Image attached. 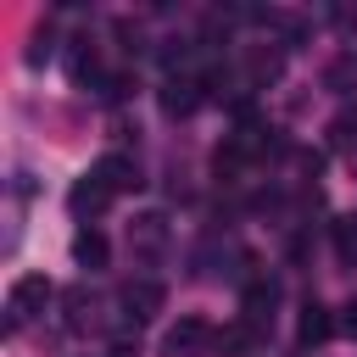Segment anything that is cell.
Instances as JSON below:
<instances>
[{
  "mask_svg": "<svg viewBox=\"0 0 357 357\" xmlns=\"http://www.w3.org/2000/svg\"><path fill=\"white\" fill-rule=\"evenodd\" d=\"M335 245H340V257H346V262L357 257V229H351V218H346V223L335 229Z\"/></svg>",
  "mask_w": 357,
  "mask_h": 357,
  "instance_id": "9",
  "label": "cell"
},
{
  "mask_svg": "<svg viewBox=\"0 0 357 357\" xmlns=\"http://www.w3.org/2000/svg\"><path fill=\"white\" fill-rule=\"evenodd\" d=\"M351 139H357V117H340L335 123V145H351Z\"/></svg>",
  "mask_w": 357,
  "mask_h": 357,
  "instance_id": "11",
  "label": "cell"
},
{
  "mask_svg": "<svg viewBox=\"0 0 357 357\" xmlns=\"http://www.w3.org/2000/svg\"><path fill=\"white\" fill-rule=\"evenodd\" d=\"M73 251H78V262H84V268H100V262H106V240H100L95 229H84V234L73 240Z\"/></svg>",
  "mask_w": 357,
  "mask_h": 357,
  "instance_id": "6",
  "label": "cell"
},
{
  "mask_svg": "<svg viewBox=\"0 0 357 357\" xmlns=\"http://www.w3.org/2000/svg\"><path fill=\"white\" fill-rule=\"evenodd\" d=\"M201 340H206V324H201V318H184V324L167 335V351H173V357H184V351H190V346H201Z\"/></svg>",
  "mask_w": 357,
  "mask_h": 357,
  "instance_id": "4",
  "label": "cell"
},
{
  "mask_svg": "<svg viewBox=\"0 0 357 357\" xmlns=\"http://www.w3.org/2000/svg\"><path fill=\"white\" fill-rule=\"evenodd\" d=\"M329 329H335V324H329L324 307H307V312H301V340H307V346H312V340H329Z\"/></svg>",
  "mask_w": 357,
  "mask_h": 357,
  "instance_id": "7",
  "label": "cell"
},
{
  "mask_svg": "<svg viewBox=\"0 0 357 357\" xmlns=\"http://www.w3.org/2000/svg\"><path fill=\"white\" fill-rule=\"evenodd\" d=\"M195 100H201V95H195V78H173V84H167V95H162V106H167V112H195Z\"/></svg>",
  "mask_w": 357,
  "mask_h": 357,
  "instance_id": "5",
  "label": "cell"
},
{
  "mask_svg": "<svg viewBox=\"0 0 357 357\" xmlns=\"http://www.w3.org/2000/svg\"><path fill=\"white\" fill-rule=\"evenodd\" d=\"M100 206H106V190H100V184H95V178H89V184H78V190H73V212H100Z\"/></svg>",
  "mask_w": 357,
  "mask_h": 357,
  "instance_id": "8",
  "label": "cell"
},
{
  "mask_svg": "<svg viewBox=\"0 0 357 357\" xmlns=\"http://www.w3.org/2000/svg\"><path fill=\"white\" fill-rule=\"evenodd\" d=\"M357 78V56H340L335 67H329V84H351Z\"/></svg>",
  "mask_w": 357,
  "mask_h": 357,
  "instance_id": "10",
  "label": "cell"
},
{
  "mask_svg": "<svg viewBox=\"0 0 357 357\" xmlns=\"http://www.w3.org/2000/svg\"><path fill=\"white\" fill-rule=\"evenodd\" d=\"M45 296H50V284H45L39 273H28V279H17V290H11V301H6V312H11V329H17V324L28 318V307H33V301H45Z\"/></svg>",
  "mask_w": 357,
  "mask_h": 357,
  "instance_id": "2",
  "label": "cell"
},
{
  "mask_svg": "<svg viewBox=\"0 0 357 357\" xmlns=\"http://www.w3.org/2000/svg\"><path fill=\"white\" fill-rule=\"evenodd\" d=\"M106 195H117V190H128V184H139V173H134V162L128 156H100L95 162V173H89Z\"/></svg>",
  "mask_w": 357,
  "mask_h": 357,
  "instance_id": "1",
  "label": "cell"
},
{
  "mask_svg": "<svg viewBox=\"0 0 357 357\" xmlns=\"http://www.w3.org/2000/svg\"><path fill=\"white\" fill-rule=\"evenodd\" d=\"M123 301H128V312H134V318H151V312L162 307V284H128V290H123Z\"/></svg>",
  "mask_w": 357,
  "mask_h": 357,
  "instance_id": "3",
  "label": "cell"
}]
</instances>
